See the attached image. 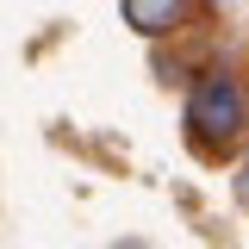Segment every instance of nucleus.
<instances>
[{"mask_svg": "<svg viewBox=\"0 0 249 249\" xmlns=\"http://www.w3.org/2000/svg\"><path fill=\"white\" fill-rule=\"evenodd\" d=\"M187 124L206 137V143H231L237 131H243V93L231 88L224 75H206L193 100H187Z\"/></svg>", "mask_w": 249, "mask_h": 249, "instance_id": "obj_1", "label": "nucleus"}, {"mask_svg": "<svg viewBox=\"0 0 249 249\" xmlns=\"http://www.w3.org/2000/svg\"><path fill=\"white\" fill-rule=\"evenodd\" d=\"M124 19L143 31V37H162L187 19V0H124Z\"/></svg>", "mask_w": 249, "mask_h": 249, "instance_id": "obj_2", "label": "nucleus"}, {"mask_svg": "<svg viewBox=\"0 0 249 249\" xmlns=\"http://www.w3.org/2000/svg\"><path fill=\"white\" fill-rule=\"evenodd\" d=\"M237 199L249 206V162H243V175H237Z\"/></svg>", "mask_w": 249, "mask_h": 249, "instance_id": "obj_3", "label": "nucleus"}]
</instances>
